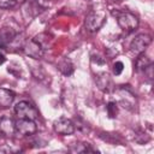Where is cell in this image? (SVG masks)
I'll use <instances>...</instances> for the list:
<instances>
[{
    "label": "cell",
    "mask_w": 154,
    "mask_h": 154,
    "mask_svg": "<svg viewBox=\"0 0 154 154\" xmlns=\"http://www.w3.org/2000/svg\"><path fill=\"white\" fill-rule=\"evenodd\" d=\"M106 20V13L102 11H91L87 14L85 20H84V25L85 29L90 32H95L97 31L105 23Z\"/></svg>",
    "instance_id": "1"
},
{
    "label": "cell",
    "mask_w": 154,
    "mask_h": 154,
    "mask_svg": "<svg viewBox=\"0 0 154 154\" xmlns=\"http://www.w3.org/2000/svg\"><path fill=\"white\" fill-rule=\"evenodd\" d=\"M116 14H117V23L124 31L131 32L137 29L138 19L135 14L130 12H117Z\"/></svg>",
    "instance_id": "2"
},
{
    "label": "cell",
    "mask_w": 154,
    "mask_h": 154,
    "mask_svg": "<svg viewBox=\"0 0 154 154\" xmlns=\"http://www.w3.org/2000/svg\"><path fill=\"white\" fill-rule=\"evenodd\" d=\"M14 113L18 118L23 119H31L35 120L38 117L37 109L28 101H19L14 106Z\"/></svg>",
    "instance_id": "3"
},
{
    "label": "cell",
    "mask_w": 154,
    "mask_h": 154,
    "mask_svg": "<svg viewBox=\"0 0 154 154\" xmlns=\"http://www.w3.org/2000/svg\"><path fill=\"white\" fill-rule=\"evenodd\" d=\"M14 130H16V134L19 136H32L37 131V126L35 120L19 118L14 123Z\"/></svg>",
    "instance_id": "4"
},
{
    "label": "cell",
    "mask_w": 154,
    "mask_h": 154,
    "mask_svg": "<svg viewBox=\"0 0 154 154\" xmlns=\"http://www.w3.org/2000/svg\"><path fill=\"white\" fill-rule=\"evenodd\" d=\"M150 43H152V37L148 34H138L131 41L130 49L135 54H142L146 52V49Z\"/></svg>",
    "instance_id": "5"
},
{
    "label": "cell",
    "mask_w": 154,
    "mask_h": 154,
    "mask_svg": "<svg viewBox=\"0 0 154 154\" xmlns=\"http://www.w3.org/2000/svg\"><path fill=\"white\" fill-rule=\"evenodd\" d=\"M23 49H24V53L30 59H35V60L41 59L43 57V53H45V49L42 48V46L35 38L25 41L24 46H23Z\"/></svg>",
    "instance_id": "6"
},
{
    "label": "cell",
    "mask_w": 154,
    "mask_h": 154,
    "mask_svg": "<svg viewBox=\"0 0 154 154\" xmlns=\"http://www.w3.org/2000/svg\"><path fill=\"white\" fill-rule=\"evenodd\" d=\"M53 129L59 135H71L75 131V124L66 117H59L53 122Z\"/></svg>",
    "instance_id": "7"
},
{
    "label": "cell",
    "mask_w": 154,
    "mask_h": 154,
    "mask_svg": "<svg viewBox=\"0 0 154 154\" xmlns=\"http://www.w3.org/2000/svg\"><path fill=\"white\" fill-rule=\"evenodd\" d=\"M117 94H118V100L120 102V105L126 108V109H134V106H135V96L134 94L126 89L125 87H120L119 89H117Z\"/></svg>",
    "instance_id": "8"
},
{
    "label": "cell",
    "mask_w": 154,
    "mask_h": 154,
    "mask_svg": "<svg viewBox=\"0 0 154 154\" xmlns=\"http://www.w3.org/2000/svg\"><path fill=\"white\" fill-rule=\"evenodd\" d=\"M14 120L8 117V116H4L0 118V132L5 136H12L16 134L14 130Z\"/></svg>",
    "instance_id": "9"
},
{
    "label": "cell",
    "mask_w": 154,
    "mask_h": 154,
    "mask_svg": "<svg viewBox=\"0 0 154 154\" xmlns=\"http://www.w3.org/2000/svg\"><path fill=\"white\" fill-rule=\"evenodd\" d=\"M14 100V93L7 88H0V106L6 108L12 105Z\"/></svg>",
    "instance_id": "10"
},
{
    "label": "cell",
    "mask_w": 154,
    "mask_h": 154,
    "mask_svg": "<svg viewBox=\"0 0 154 154\" xmlns=\"http://www.w3.org/2000/svg\"><path fill=\"white\" fill-rule=\"evenodd\" d=\"M95 81H96L97 87H99L101 90H103V91H108V90L112 89V85H113V84H112V79L109 78L108 73H106V72H101V73H99L97 77L95 78Z\"/></svg>",
    "instance_id": "11"
},
{
    "label": "cell",
    "mask_w": 154,
    "mask_h": 154,
    "mask_svg": "<svg viewBox=\"0 0 154 154\" xmlns=\"http://www.w3.org/2000/svg\"><path fill=\"white\" fill-rule=\"evenodd\" d=\"M150 66H152V60L143 53L138 54V58L135 61V70L137 72H146L148 69H150Z\"/></svg>",
    "instance_id": "12"
},
{
    "label": "cell",
    "mask_w": 154,
    "mask_h": 154,
    "mask_svg": "<svg viewBox=\"0 0 154 154\" xmlns=\"http://www.w3.org/2000/svg\"><path fill=\"white\" fill-rule=\"evenodd\" d=\"M16 32L10 28H4L1 31H0V45L1 46H6L7 43H11L12 42V40L16 37Z\"/></svg>",
    "instance_id": "13"
},
{
    "label": "cell",
    "mask_w": 154,
    "mask_h": 154,
    "mask_svg": "<svg viewBox=\"0 0 154 154\" xmlns=\"http://www.w3.org/2000/svg\"><path fill=\"white\" fill-rule=\"evenodd\" d=\"M58 69L65 76H70L73 72V65L67 58H64L58 63Z\"/></svg>",
    "instance_id": "14"
},
{
    "label": "cell",
    "mask_w": 154,
    "mask_h": 154,
    "mask_svg": "<svg viewBox=\"0 0 154 154\" xmlns=\"http://www.w3.org/2000/svg\"><path fill=\"white\" fill-rule=\"evenodd\" d=\"M28 65H29V66H32V67H30V69H31L32 75H34L36 78L42 79V78L45 77V71H43V69H42V65H41V64H38V63H36V60H35V59H32V60L28 61Z\"/></svg>",
    "instance_id": "15"
},
{
    "label": "cell",
    "mask_w": 154,
    "mask_h": 154,
    "mask_svg": "<svg viewBox=\"0 0 154 154\" xmlns=\"http://www.w3.org/2000/svg\"><path fill=\"white\" fill-rule=\"evenodd\" d=\"M41 46H42V48L43 49H47L48 48V46H49V41H51V38H49V36L47 35V34H38L37 36H35L34 37Z\"/></svg>",
    "instance_id": "16"
},
{
    "label": "cell",
    "mask_w": 154,
    "mask_h": 154,
    "mask_svg": "<svg viewBox=\"0 0 154 154\" xmlns=\"http://www.w3.org/2000/svg\"><path fill=\"white\" fill-rule=\"evenodd\" d=\"M71 152H77V153H88V152H94V149L90 147L89 143H83V144H75V147L71 148Z\"/></svg>",
    "instance_id": "17"
},
{
    "label": "cell",
    "mask_w": 154,
    "mask_h": 154,
    "mask_svg": "<svg viewBox=\"0 0 154 154\" xmlns=\"http://www.w3.org/2000/svg\"><path fill=\"white\" fill-rule=\"evenodd\" d=\"M107 113H108L109 118H114V117H117L118 108H117V103H116L114 101L108 102V105H107Z\"/></svg>",
    "instance_id": "18"
},
{
    "label": "cell",
    "mask_w": 154,
    "mask_h": 154,
    "mask_svg": "<svg viewBox=\"0 0 154 154\" xmlns=\"http://www.w3.org/2000/svg\"><path fill=\"white\" fill-rule=\"evenodd\" d=\"M149 140H150V137H149L146 132H143V131H140V132L135 136V141H136L137 143H140V144H143V143L148 142Z\"/></svg>",
    "instance_id": "19"
},
{
    "label": "cell",
    "mask_w": 154,
    "mask_h": 154,
    "mask_svg": "<svg viewBox=\"0 0 154 154\" xmlns=\"http://www.w3.org/2000/svg\"><path fill=\"white\" fill-rule=\"evenodd\" d=\"M17 5L16 0H0V8L1 10H10Z\"/></svg>",
    "instance_id": "20"
},
{
    "label": "cell",
    "mask_w": 154,
    "mask_h": 154,
    "mask_svg": "<svg viewBox=\"0 0 154 154\" xmlns=\"http://www.w3.org/2000/svg\"><path fill=\"white\" fill-rule=\"evenodd\" d=\"M123 70H124V64L122 61H116L113 64V73L116 76H119L123 72Z\"/></svg>",
    "instance_id": "21"
},
{
    "label": "cell",
    "mask_w": 154,
    "mask_h": 154,
    "mask_svg": "<svg viewBox=\"0 0 154 154\" xmlns=\"http://www.w3.org/2000/svg\"><path fill=\"white\" fill-rule=\"evenodd\" d=\"M5 60H6L5 55H4L2 53H0V65H1V64H4V63H5Z\"/></svg>",
    "instance_id": "22"
},
{
    "label": "cell",
    "mask_w": 154,
    "mask_h": 154,
    "mask_svg": "<svg viewBox=\"0 0 154 154\" xmlns=\"http://www.w3.org/2000/svg\"><path fill=\"white\" fill-rule=\"evenodd\" d=\"M17 1V4H24V2H26L28 0H16Z\"/></svg>",
    "instance_id": "23"
}]
</instances>
